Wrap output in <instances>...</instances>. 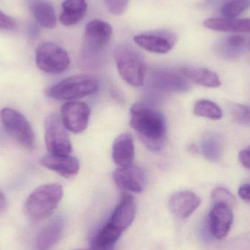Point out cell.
<instances>
[{
    "label": "cell",
    "instance_id": "6da1fadb",
    "mask_svg": "<svg viewBox=\"0 0 250 250\" xmlns=\"http://www.w3.org/2000/svg\"><path fill=\"white\" fill-rule=\"evenodd\" d=\"M129 125L150 151L157 152L163 148L167 124L166 117L158 110L142 103L133 104L130 108Z\"/></svg>",
    "mask_w": 250,
    "mask_h": 250
},
{
    "label": "cell",
    "instance_id": "7a4b0ae2",
    "mask_svg": "<svg viewBox=\"0 0 250 250\" xmlns=\"http://www.w3.org/2000/svg\"><path fill=\"white\" fill-rule=\"evenodd\" d=\"M114 59L122 79L134 87L144 85L147 68L139 51L128 44H120L114 50Z\"/></svg>",
    "mask_w": 250,
    "mask_h": 250
},
{
    "label": "cell",
    "instance_id": "3957f363",
    "mask_svg": "<svg viewBox=\"0 0 250 250\" xmlns=\"http://www.w3.org/2000/svg\"><path fill=\"white\" fill-rule=\"evenodd\" d=\"M63 189L57 184L41 185L28 197L25 204L26 214L34 220H42L57 208L63 197Z\"/></svg>",
    "mask_w": 250,
    "mask_h": 250
},
{
    "label": "cell",
    "instance_id": "277c9868",
    "mask_svg": "<svg viewBox=\"0 0 250 250\" xmlns=\"http://www.w3.org/2000/svg\"><path fill=\"white\" fill-rule=\"evenodd\" d=\"M99 83L94 76L80 74L70 76L48 88L46 95L59 101H72L94 95Z\"/></svg>",
    "mask_w": 250,
    "mask_h": 250
},
{
    "label": "cell",
    "instance_id": "5b68a950",
    "mask_svg": "<svg viewBox=\"0 0 250 250\" xmlns=\"http://www.w3.org/2000/svg\"><path fill=\"white\" fill-rule=\"evenodd\" d=\"M1 123L9 134L22 146L29 151L36 147L33 129L24 116L12 108H4L0 111Z\"/></svg>",
    "mask_w": 250,
    "mask_h": 250
},
{
    "label": "cell",
    "instance_id": "8992f818",
    "mask_svg": "<svg viewBox=\"0 0 250 250\" xmlns=\"http://www.w3.org/2000/svg\"><path fill=\"white\" fill-rule=\"evenodd\" d=\"M45 141L50 154L56 155H70L73 146L61 117L58 114H49L45 120Z\"/></svg>",
    "mask_w": 250,
    "mask_h": 250
},
{
    "label": "cell",
    "instance_id": "52a82bcc",
    "mask_svg": "<svg viewBox=\"0 0 250 250\" xmlns=\"http://www.w3.org/2000/svg\"><path fill=\"white\" fill-rule=\"evenodd\" d=\"M67 51L52 42L41 43L36 50V64L38 68L49 74H60L70 65Z\"/></svg>",
    "mask_w": 250,
    "mask_h": 250
},
{
    "label": "cell",
    "instance_id": "ba28073f",
    "mask_svg": "<svg viewBox=\"0 0 250 250\" xmlns=\"http://www.w3.org/2000/svg\"><path fill=\"white\" fill-rule=\"evenodd\" d=\"M112 34V27L108 22L101 20L89 22L85 28L83 56L89 58L103 54L111 42Z\"/></svg>",
    "mask_w": 250,
    "mask_h": 250
},
{
    "label": "cell",
    "instance_id": "9c48e42d",
    "mask_svg": "<svg viewBox=\"0 0 250 250\" xmlns=\"http://www.w3.org/2000/svg\"><path fill=\"white\" fill-rule=\"evenodd\" d=\"M177 41L176 34L166 29H157L134 37V42L146 51L155 54H166L174 47Z\"/></svg>",
    "mask_w": 250,
    "mask_h": 250
},
{
    "label": "cell",
    "instance_id": "30bf717a",
    "mask_svg": "<svg viewBox=\"0 0 250 250\" xmlns=\"http://www.w3.org/2000/svg\"><path fill=\"white\" fill-rule=\"evenodd\" d=\"M90 112V108L85 103L71 101L62 106L60 117L67 130L79 134L87 128Z\"/></svg>",
    "mask_w": 250,
    "mask_h": 250
},
{
    "label": "cell",
    "instance_id": "8fae6325",
    "mask_svg": "<svg viewBox=\"0 0 250 250\" xmlns=\"http://www.w3.org/2000/svg\"><path fill=\"white\" fill-rule=\"evenodd\" d=\"M113 178L118 188L127 192L141 193L146 185L145 172L141 167L133 164L118 167L114 172Z\"/></svg>",
    "mask_w": 250,
    "mask_h": 250
},
{
    "label": "cell",
    "instance_id": "7c38bea8",
    "mask_svg": "<svg viewBox=\"0 0 250 250\" xmlns=\"http://www.w3.org/2000/svg\"><path fill=\"white\" fill-rule=\"evenodd\" d=\"M208 229L213 237L221 240L229 234L233 222L232 208L229 206L214 205L208 214Z\"/></svg>",
    "mask_w": 250,
    "mask_h": 250
},
{
    "label": "cell",
    "instance_id": "4fadbf2b",
    "mask_svg": "<svg viewBox=\"0 0 250 250\" xmlns=\"http://www.w3.org/2000/svg\"><path fill=\"white\" fill-rule=\"evenodd\" d=\"M151 85L165 92H184L190 88L188 79L182 73L170 70H156L150 78Z\"/></svg>",
    "mask_w": 250,
    "mask_h": 250
},
{
    "label": "cell",
    "instance_id": "5bb4252c",
    "mask_svg": "<svg viewBox=\"0 0 250 250\" xmlns=\"http://www.w3.org/2000/svg\"><path fill=\"white\" fill-rule=\"evenodd\" d=\"M201 204V199L191 191L176 192L170 197L169 208L172 214L179 219L190 217Z\"/></svg>",
    "mask_w": 250,
    "mask_h": 250
},
{
    "label": "cell",
    "instance_id": "9a60e30c",
    "mask_svg": "<svg viewBox=\"0 0 250 250\" xmlns=\"http://www.w3.org/2000/svg\"><path fill=\"white\" fill-rule=\"evenodd\" d=\"M136 214L135 198L129 193H124L112 215L109 223L122 232H124L132 225Z\"/></svg>",
    "mask_w": 250,
    "mask_h": 250
},
{
    "label": "cell",
    "instance_id": "2e32d148",
    "mask_svg": "<svg viewBox=\"0 0 250 250\" xmlns=\"http://www.w3.org/2000/svg\"><path fill=\"white\" fill-rule=\"evenodd\" d=\"M41 164L66 179L76 176L80 169L78 159L70 155L48 154L41 158Z\"/></svg>",
    "mask_w": 250,
    "mask_h": 250
},
{
    "label": "cell",
    "instance_id": "e0dca14e",
    "mask_svg": "<svg viewBox=\"0 0 250 250\" xmlns=\"http://www.w3.org/2000/svg\"><path fill=\"white\" fill-rule=\"evenodd\" d=\"M112 157L118 167H125L133 164L135 159V145L132 135L124 132L119 135L112 146Z\"/></svg>",
    "mask_w": 250,
    "mask_h": 250
},
{
    "label": "cell",
    "instance_id": "ac0fdd59",
    "mask_svg": "<svg viewBox=\"0 0 250 250\" xmlns=\"http://www.w3.org/2000/svg\"><path fill=\"white\" fill-rule=\"evenodd\" d=\"M64 222L61 217L53 219L41 229L35 241V250H49L57 243L64 230Z\"/></svg>",
    "mask_w": 250,
    "mask_h": 250
},
{
    "label": "cell",
    "instance_id": "d6986e66",
    "mask_svg": "<svg viewBox=\"0 0 250 250\" xmlns=\"http://www.w3.org/2000/svg\"><path fill=\"white\" fill-rule=\"evenodd\" d=\"M205 27L223 32H250V19L211 18L204 21Z\"/></svg>",
    "mask_w": 250,
    "mask_h": 250
},
{
    "label": "cell",
    "instance_id": "ffe728a7",
    "mask_svg": "<svg viewBox=\"0 0 250 250\" xmlns=\"http://www.w3.org/2000/svg\"><path fill=\"white\" fill-rule=\"evenodd\" d=\"M87 9L86 0H64L60 21L66 26L77 24L84 19Z\"/></svg>",
    "mask_w": 250,
    "mask_h": 250
},
{
    "label": "cell",
    "instance_id": "44dd1931",
    "mask_svg": "<svg viewBox=\"0 0 250 250\" xmlns=\"http://www.w3.org/2000/svg\"><path fill=\"white\" fill-rule=\"evenodd\" d=\"M29 8L36 21L42 27L54 29L57 17L52 4L47 0H31Z\"/></svg>",
    "mask_w": 250,
    "mask_h": 250
},
{
    "label": "cell",
    "instance_id": "7402d4cb",
    "mask_svg": "<svg viewBox=\"0 0 250 250\" xmlns=\"http://www.w3.org/2000/svg\"><path fill=\"white\" fill-rule=\"evenodd\" d=\"M181 73L189 80L207 88H217L221 86L220 77L209 69L203 67H183Z\"/></svg>",
    "mask_w": 250,
    "mask_h": 250
},
{
    "label": "cell",
    "instance_id": "603a6c76",
    "mask_svg": "<svg viewBox=\"0 0 250 250\" xmlns=\"http://www.w3.org/2000/svg\"><path fill=\"white\" fill-rule=\"evenodd\" d=\"M245 38L242 35L226 37L217 44L219 55L226 60H232L240 57L245 47Z\"/></svg>",
    "mask_w": 250,
    "mask_h": 250
},
{
    "label": "cell",
    "instance_id": "cb8c5ba5",
    "mask_svg": "<svg viewBox=\"0 0 250 250\" xmlns=\"http://www.w3.org/2000/svg\"><path fill=\"white\" fill-rule=\"evenodd\" d=\"M224 142L223 138L214 132H206L203 137L201 149L204 157L210 161L220 160L223 154Z\"/></svg>",
    "mask_w": 250,
    "mask_h": 250
},
{
    "label": "cell",
    "instance_id": "d4e9b609",
    "mask_svg": "<svg viewBox=\"0 0 250 250\" xmlns=\"http://www.w3.org/2000/svg\"><path fill=\"white\" fill-rule=\"evenodd\" d=\"M195 115L208 120H219L223 117V111L218 105L208 100H199L193 106Z\"/></svg>",
    "mask_w": 250,
    "mask_h": 250
},
{
    "label": "cell",
    "instance_id": "484cf974",
    "mask_svg": "<svg viewBox=\"0 0 250 250\" xmlns=\"http://www.w3.org/2000/svg\"><path fill=\"white\" fill-rule=\"evenodd\" d=\"M123 232L114 227L109 222L106 223L99 233L95 236L92 242L105 247H115L116 243Z\"/></svg>",
    "mask_w": 250,
    "mask_h": 250
},
{
    "label": "cell",
    "instance_id": "4316f807",
    "mask_svg": "<svg viewBox=\"0 0 250 250\" xmlns=\"http://www.w3.org/2000/svg\"><path fill=\"white\" fill-rule=\"evenodd\" d=\"M250 7V0H230L223 4L220 12L226 19H234Z\"/></svg>",
    "mask_w": 250,
    "mask_h": 250
},
{
    "label": "cell",
    "instance_id": "83f0119b",
    "mask_svg": "<svg viewBox=\"0 0 250 250\" xmlns=\"http://www.w3.org/2000/svg\"><path fill=\"white\" fill-rule=\"evenodd\" d=\"M211 201L214 205L223 204L233 208L237 204L236 197L231 193L230 191L222 187L214 188L211 194Z\"/></svg>",
    "mask_w": 250,
    "mask_h": 250
},
{
    "label": "cell",
    "instance_id": "f1b7e54d",
    "mask_svg": "<svg viewBox=\"0 0 250 250\" xmlns=\"http://www.w3.org/2000/svg\"><path fill=\"white\" fill-rule=\"evenodd\" d=\"M233 119L241 124H250V106L235 105L232 108Z\"/></svg>",
    "mask_w": 250,
    "mask_h": 250
},
{
    "label": "cell",
    "instance_id": "f546056e",
    "mask_svg": "<svg viewBox=\"0 0 250 250\" xmlns=\"http://www.w3.org/2000/svg\"><path fill=\"white\" fill-rule=\"evenodd\" d=\"M108 11L114 16H120L126 11L129 0H104Z\"/></svg>",
    "mask_w": 250,
    "mask_h": 250
},
{
    "label": "cell",
    "instance_id": "4dcf8cb0",
    "mask_svg": "<svg viewBox=\"0 0 250 250\" xmlns=\"http://www.w3.org/2000/svg\"><path fill=\"white\" fill-rule=\"evenodd\" d=\"M16 27V21L0 10V29L11 30Z\"/></svg>",
    "mask_w": 250,
    "mask_h": 250
},
{
    "label": "cell",
    "instance_id": "1f68e13d",
    "mask_svg": "<svg viewBox=\"0 0 250 250\" xmlns=\"http://www.w3.org/2000/svg\"><path fill=\"white\" fill-rule=\"evenodd\" d=\"M239 160L244 167L250 170V146L241 150Z\"/></svg>",
    "mask_w": 250,
    "mask_h": 250
},
{
    "label": "cell",
    "instance_id": "d6a6232c",
    "mask_svg": "<svg viewBox=\"0 0 250 250\" xmlns=\"http://www.w3.org/2000/svg\"><path fill=\"white\" fill-rule=\"evenodd\" d=\"M238 194L242 200L250 202V185L246 184V185H242L239 188Z\"/></svg>",
    "mask_w": 250,
    "mask_h": 250
},
{
    "label": "cell",
    "instance_id": "836d02e7",
    "mask_svg": "<svg viewBox=\"0 0 250 250\" xmlns=\"http://www.w3.org/2000/svg\"><path fill=\"white\" fill-rule=\"evenodd\" d=\"M7 208V201L5 195L0 191V214H4Z\"/></svg>",
    "mask_w": 250,
    "mask_h": 250
},
{
    "label": "cell",
    "instance_id": "e575fe53",
    "mask_svg": "<svg viewBox=\"0 0 250 250\" xmlns=\"http://www.w3.org/2000/svg\"><path fill=\"white\" fill-rule=\"evenodd\" d=\"M90 250H114V247H105L98 245L94 242L91 244Z\"/></svg>",
    "mask_w": 250,
    "mask_h": 250
},
{
    "label": "cell",
    "instance_id": "d590c367",
    "mask_svg": "<svg viewBox=\"0 0 250 250\" xmlns=\"http://www.w3.org/2000/svg\"><path fill=\"white\" fill-rule=\"evenodd\" d=\"M29 34L30 36H38L39 34V29L35 25H31L29 27Z\"/></svg>",
    "mask_w": 250,
    "mask_h": 250
},
{
    "label": "cell",
    "instance_id": "8d00e7d4",
    "mask_svg": "<svg viewBox=\"0 0 250 250\" xmlns=\"http://www.w3.org/2000/svg\"><path fill=\"white\" fill-rule=\"evenodd\" d=\"M75 250H84V249H77Z\"/></svg>",
    "mask_w": 250,
    "mask_h": 250
}]
</instances>
